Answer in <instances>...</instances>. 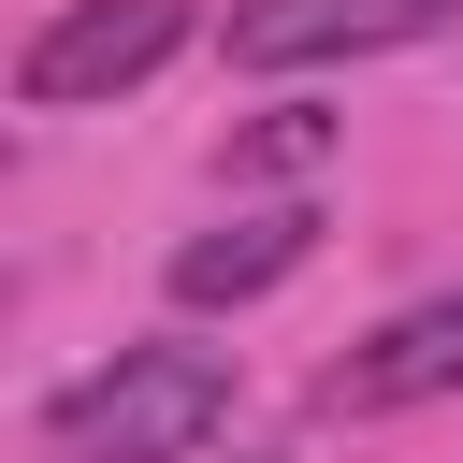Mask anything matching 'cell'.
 Wrapping results in <instances>:
<instances>
[{"label": "cell", "instance_id": "2", "mask_svg": "<svg viewBox=\"0 0 463 463\" xmlns=\"http://www.w3.org/2000/svg\"><path fill=\"white\" fill-rule=\"evenodd\" d=\"M174 43H188V0H72V14H43V29H29V58H14V101H29V116L116 101V87H145Z\"/></svg>", "mask_w": 463, "mask_h": 463}, {"label": "cell", "instance_id": "7", "mask_svg": "<svg viewBox=\"0 0 463 463\" xmlns=\"http://www.w3.org/2000/svg\"><path fill=\"white\" fill-rule=\"evenodd\" d=\"M232 463H275V449H232Z\"/></svg>", "mask_w": 463, "mask_h": 463}, {"label": "cell", "instance_id": "4", "mask_svg": "<svg viewBox=\"0 0 463 463\" xmlns=\"http://www.w3.org/2000/svg\"><path fill=\"white\" fill-rule=\"evenodd\" d=\"M434 391H463V289H434V304H405V318H376L362 347L318 362L333 420H391V405H434Z\"/></svg>", "mask_w": 463, "mask_h": 463}, {"label": "cell", "instance_id": "1", "mask_svg": "<svg viewBox=\"0 0 463 463\" xmlns=\"http://www.w3.org/2000/svg\"><path fill=\"white\" fill-rule=\"evenodd\" d=\"M203 434H232V362L217 347H116L72 391H43V449L58 463H188Z\"/></svg>", "mask_w": 463, "mask_h": 463}, {"label": "cell", "instance_id": "5", "mask_svg": "<svg viewBox=\"0 0 463 463\" xmlns=\"http://www.w3.org/2000/svg\"><path fill=\"white\" fill-rule=\"evenodd\" d=\"M304 260H318V217H304V203H260V217L188 232V246L159 260V289H174V304H260V289L304 275Z\"/></svg>", "mask_w": 463, "mask_h": 463}, {"label": "cell", "instance_id": "3", "mask_svg": "<svg viewBox=\"0 0 463 463\" xmlns=\"http://www.w3.org/2000/svg\"><path fill=\"white\" fill-rule=\"evenodd\" d=\"M449 0H232V72H318V58H391L434 43Z\"/></svg>", "mask_w": 463, "mask_h": 463}, {"label": "cell", "instance_id": "6", "mask_svg": "<svg viewBox=\"0 0 463 463\" xmlns=\"http://www.w3.org/2000/svg\"><path fill=\"white\" fill-rule=\"evenodd\" d=\"M318 145H333V116H260V130H246L232 159H246V174H304Z\"/></svg>", "mask_w": 463, "mask_h": 463}]
</instances>
